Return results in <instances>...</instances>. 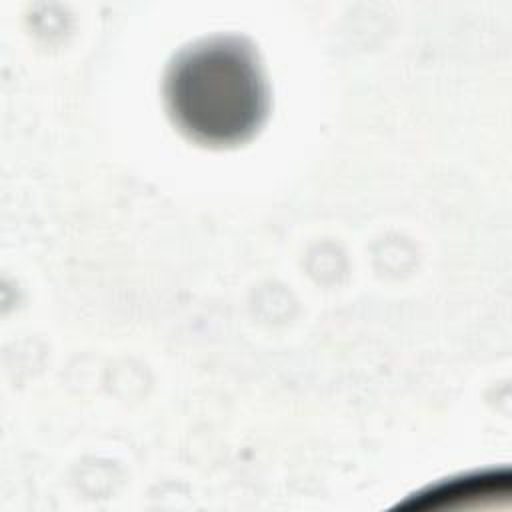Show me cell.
<instances>
[{"mask_svg":"<svg viewBox=\"0 0 512 512\" xmlns=\"http://www.w3.org/2000/svg\"><path fill=\"white\" fill-rule=\"evenodd\" d=\"M164 100L172 122L204 146L246 142L270 108L258 52L238 34H214L182 48L168 64Z\"/></svg>","mask_w":512,"mask_h":512,"instance_id":"cell-1","label":"cell"}]
</instances>
